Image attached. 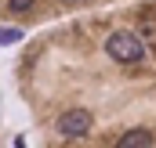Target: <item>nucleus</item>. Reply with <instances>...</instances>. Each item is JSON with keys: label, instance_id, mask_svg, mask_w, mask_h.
<instances>
[{"label": "nucleus", "instance_id": "f257e3e1", "mask_svg": "<svg viewBox=\"0 0 156 148\" xmlns=\"http://www.w3.org/2000/svg\"><path fill=\"white\" fill-rule=\"evenodd\" d=\"M105 54L113 58V62H123V65H134V62H142L145 58V47H142V40L134 36V33H109L105 40Z\"/></svg>", "mask_w": 156, "mask_h": 148}, {"label": "nucleus", "instance_id": "f03ea898", "mask_svg": "<svg viewBox=\"0 0 156 148\" xmlns=\"http://www.w3.org/2000/svg\"><path fill=\"white\" fill-rule=\"evenodd\" d=\"M87 130H91V112L87 109H73L58 119V134L62 137H83Z\"/></svg>", "mask_w": 156, "mask_h": 148}, {"label": "nucleus", "instance_id": "7ed1b4c3", "mask_svg": "<svg viewBox=\"0 0 156 148\" xmlns=\"http://www.w3.org/2000/svg\"><path fill=\"white\" fill-rule=\"evenodd\" d=\"M142 145H153V134L149 130H127V134H120V148H142Z\"/></svg>", "mask_w": 156, "mask_h": 148}, {"label": "nucleus", "instance_id": "20e7f679", "mask_svg": "<svg viewBox=\"0 0 156 148\" xmlns=\"http://www.w3.org/2000/svg\"><path fill=\"white\" fill-rule=\"evenodd\" d=\"M22 40V29H0V47H7V43H18Z\"/></svg>", "mask_w": 156, "mask_h": 148}, {"label": "nucleus", "instance_id": "39448f33", "mask_svg": "<svg viewBox=\"0 0 156 148\" xmlns=\"http://www.w3.org/2000/svg\"><path fill=\"white\" fill-rule=\"evenodd\" d=\"M7 7H11L15 15H22V11H29V7H33V0H7Z\"/></svg>", "mask_w": 156, "mask_h": 148}, {"label": "nucleus", "instance_id": "423d86ee", "mask_svg": "<svg viewBox=\"0 0 156 148\" xmlns=\"http://www.w3.org/2000/svg\"><path fill=\"white\" fill-rule=\"evenodd\" d=\"M62 4H83V0H62Z\"/></svg>", "mask_w": 156, "mask_h": 148}]
</instances>
